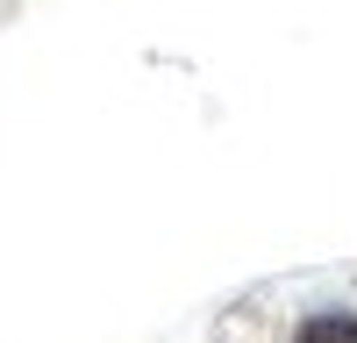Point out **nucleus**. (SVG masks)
Returning <instances> with one entry per match:
<instances>
[{"instance_id":"f257e3e1","label":"nucleus","mask_w":357,"mask_h":343,"mask_svg":"<svg viewBox=\"0 0 357 343\" xmlns=\"http://www.w3.org/2000/svg\"><path fill=\"white\" fill-rule=\"evenodd\" d=\"M293 343H357V314H314Z\"/></svg>"}]
</instances>
